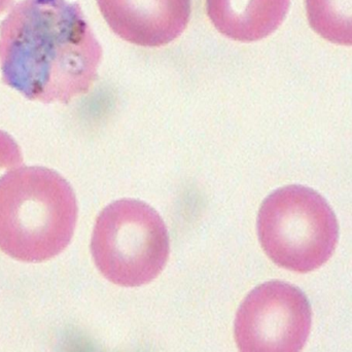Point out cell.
<instances>
[{
  "label": "cell",
  "instance_id": "277c9868",
  "mask_svg": "<svg viewBox=\"0 0 352 352\" xmlns=\"http://www.w3.org/2000/svg\"><path fill=\"white\" fill-rule=\"evenodd\" d=\"M91 250L105 278L121 287H140L164 269L169 256L168 232L152 207L124 199L99 214Z\"/></svg>",
  "mask_w": 352,
  "mask_h": 352
},
{
  "label": "cell",
  "instance_id": "3957f363",
  "mask_svg": "<svg viewBox=\"0 0 352 352\" xmlns=\"http://www.w3.org/2000/svg\"><path fill=\"white\" fill-rule=\"evenodd\" d=\"M258 234L263 250L275 264L308 273L320 268L334 254L339 226L324 197L294 184L265 199L258 211Z\"/></svg>",
  "mask_w": 352,
  "mask_h": 352
},
{
  "label": "cell",
  "instance_id": "6da1fadb",
  "mask_svg": "<svg viewBox=\"0 0 352 352\" xmlns=\"http://www.w3.org/2000/svg\"><path fill=\"white\" fill-rule=\"evenodd\" d=\"M102 50L78 3L21 0L0 25L6 86L29 100L68 103L89 92Z\"/></svg>",
  "mask_w": 352,
  "mask_h": 352
},
{
  "label": "cell",
  "instance_id": "5b68a950",
  "mask_svg": "<svg viewBox=\"0 0 352 352\" xmlns=\"http://www.w3.org/2000/svg\"><path fill=\"white\" fill-rule=\"evenodd\" d=\"M312 310L305 294L269 281L245 298L235 318L236 343L244 352H298L307 342Z\"/></svg>",
  "mask_w": 352,
  "mask_h": 352
},
{
  "label": "cell",
  "instance_id": "ba28073f",
  "mask_svg": "<svg viewBox=\"0 0 352 352\" xmlns=\"http://www.w3.org/2000/svg\"><path fill=\"white\" fill-rule=\"evenodd\" d=\"M314 32L335 45L352 47V0H305Z\"/></svg>",
  "mask_w": 352,
  "mask_h": 352
},
{
  "label": "cell",
  "instance_id": "52a82bcc",
  "mask_svg": "<svg viewBox=\"0 0 352 352\" xmlns=\"http://www.w3.org/2000/svg\"><path fill=\"white\" fill-rule=\"evenodd\" d=\"M215 28L234 41L250 43L272 34L285 20L289 0H206Z\"/></svg>",
  "mask_w": 352,
  "mask_h": 352
},
{
  "label": "cell",
  "instance_id": "30bf717a",
  "mask_svg": "<svg viewBox=\"0 0 352 352\" xmlns=\"http://www.w3.org/2000/svg\"><path fill=\"white\" fill-rule=\"evenodd\" d=\"M14 0H0V14L3 12L6 8H10Z\"/></svg>",
  "mask_w": 352,
  "mask_h": 352
},
{
  "label": "cell",
  "instance_id": "8992f818",
  "mask_svg": "<svg viewBox=\"0 0 352 352\" xmlns=\"http://www.w3.org/2000/svg\"><path fill=\"white\" fill-rule=\"evenodd\" d=\"M113 32L142 47H162L188 25L190 0H97Z\"/></svg>",
  "mask_w": 352,
  "mask_h": 352
},
{
  "label": "cell",
  "instance_id": "9c48e42d",
  "mask_svg": "<svg viewBox=\"0 0 352 352\" xmlns=\"http://www.w3.org/2000/svg\"><path fill=\"white\" fill-rule=\"evenodd\" d=\"M22 162V153L14 138L0 130V177L20 167Z\"/></svg>",
  "mask_w": 352,
  "mask_h": 352
},
{
  "label": "cell",
  "instance_id": "7a4b0ae2",
  "mask_svg": "<svg viewBox=\"0 0 352 352\" xmlns=\"http://www.w3.org/2000/svg\"><path fill=\"white\" fill-rule=\"evenodd\" d=\"M78 217L76 195L59 173L18 167L0 177V250L22 262L61 254Z\"/></svg>",
  "mask_w": 352,
  "mask_h": 352
}]
</instances>
